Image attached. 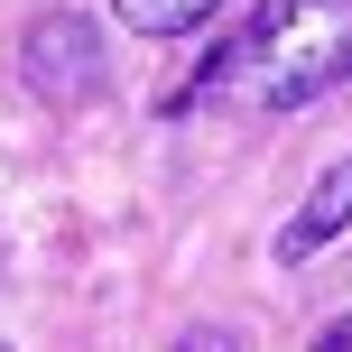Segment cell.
Returning a JSON list of instances; mask_svg holds the SVG:
<instances>
[{"mask_svg": "<svg viewBox=\"0 0 352 352\" xmlns=\"http://www.w3.org/2000/svg\"><path fill=\"white\" fill-rule=\"evenodd\" d=\"M343 223H352V158H343V167H324V176H316V195H306V204L287 213V232H278V260H287V269H297V260H316V250L334 241Z\"/></svg>", "mask_w": 352, "mask_h": 352, "instance_id": "3957f363", "label": "cell"}, {"mask_svg": "<svg viewBox=\"0 0 352 352\" xmlns=\"http://www.w3.org/2000/svg\"><path fill=\"white\" fill-rule=\"evenodd\" d=\"M176 352H250L241 334H232V324H195V334L186 343H176Z\"/></svg>", "mask_w": 352, "mask_h": 352, "instance_id": "5b68a950", "label": "cell"}, {"mask_svg": "<svg viewBox=\"0 0 352 352\" xmlns=\"http://www.w3.org/2000/svg\"><path fill=\"white\" fill-rule=\"evenodd\" d=\"M343 74H352V0H260L204 56L195 93L241 111H306Z\"/></svg>", "mask_w": 352, "mask_h": 352, "instance_id": "6da1fadb", "label": "cell"}, {"mask_svg": "<svg viewBox=\"0 0 352 352\" xmlns=\"http://www.w3.org/2000/svg\"><path fill=\"white\" fill-rule=\"evenodd\" d=\"M0 352H10V343H0Z\"/></svg>", "mask_w": 352, "mask_h": 352, "instance_id": "52a82bcc", "label": "cell"}, {"mask_svg": "<svg viewBox=\"0 0 352 352\" xmlns=\"http://www.w3.org/2000/svg\"><path fill=\"white\" fill-rule=\"evenodd\" d=\"M111 10H121L140 37H186V28H204L223 0H111Z\"/></svg>", "mask_w": 352, "mask_h": 352, "instance_id": "277c9868", "label": "cell"}, {"mask_svg": "<svg viewBox=\"0 0 352 352\" xmlns=\"http://www.w3.org/2000/svg\"><path fill=\"white\" fill-rule=\"evenodd\" d=\"M316 352H352V316H334V324H324V334H316Z\"/></svg>", "mask_w": 352, "mask_h": 352, "instance_id": "8992f818", "label": "cell"}, {"mask_svg": "<svg viewBox=\"0 0 352 352\" xmlns=\"http://www.w3.org/2000/svg\"><path fill=\"white\" fill-rule=\"evenodd\" d=\"M19 65H28V84L47 93V102H84V93L102 84V28H93L84 10H47L28 28V47H19Z\"/></svg>", "mask_w": 352, "mask_h": 352, "instance_id": "7a4b0ae2", "label": "cell"}]
</instances>
